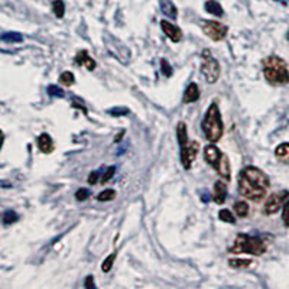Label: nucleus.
<instances>
[{"label": "nucleus", "mask_w": 289, "mask_h": 289, "mask_svg": "<svg viewBox=\"0 0 289 289\" xmlns=\"http://www.w3.org/2000/svg\"><path fill=\"white\" fill-rule=\"evenodd\" d=\"M237 185L240 195L253 202H259L266 197V192L270 187V180L258 167L249 165L240 171Z\"/></svg>", "instance_id": "f257e3e1"}, {"label": "nucleus", "mask_w": 289, "mask_h": 289, "mask_svg": "<svg viewBox=\"0 0 289 289\" xmlns=\"http://www.w3.org/2000/svg\"><path fill=\"white\" fill-rule=\"evenodd\" d=\"M201 128H202L205 139L209 140L210 143H217L221 140L224 135V123L221 119V111L217 103H213L207 109L204 119L201 121Z\"/></svg>", "instance_id": "f03ea898"}, {"label": "nucleus", "mask_w": 289, "mask_h": 289, "mask_svg": "<svg viewBox=\"0 0 289 289\" xmlns=\"http://www.w3.org/2000/svg\"><path fill=\"white\" fill-rule=\"evenodd\" d=\"M263 77L272 86H286L289 82L288 64L278 55H269L263 60Z\"/></svg>", "instance_id": "7ed1b4c3"}, {"label": "nucleus", "mask_w": 289, "mask_h": 289, "mask_svg": "<svg viewBox=\"0 0 289 289\" xmlns=\"http://www.w3.org/2000/svg\"><path fill=\"white\" fill-rule=\"evenodd\" d=\"M230 253H249L252 256H262L268 252V243L260 236L239 234L233 246H230Z\"/></svg>", "instance_id": "20e7f679"}, {"label": "nucleus", "mask_w": 289, "mask_h": 289, "mask_svg": "<svg viewBox=\"0 0 289 289\" xmlns=\"http://www.w3.org/2000/svg\"><path fill=\"white\" fill-rule=\"evenodd\" d=\"M220 64L214 58L210 50H204L201 54V74L209 84H216L220 78Z\"/></svg>", "instance_id": "39448f33"}, {"label": "nucleus", "mask_w": 289, "mask_h": 289, "mask_svg": "<svg viewBox=\"0 0 289 289\" xmlns=\"http://www.w3.org/2000/svg\"><path fill=\"white\" fill-rule=\"evenodd\" d=\"M201 28H202L204 35H207L210 39L214 40V42L223 40L229 33V26L224 23L216 22V20H204Z\"/></svg>", "instance_id": "423d86ee"}, {"label": "nucleus", "mask_w": 289, "mask_h": 289, "mask_svg": "<svg viewBox=\"0 0 289 289\" xmlns=\"http://www.w3.org/2000/svg\"><path fill=\"white\" fill-rule=\"evenodd\" d=\"M289 199V191L288 190H282L278 191V192H273L270 194L269 197L266 198V202H265V207H263V213L266 216H273L279 211L283 204Z\"/></svg>", "instance_id": "0eeeda50"}, {"label": "nucleus", "mask_w": 289, "mask_h": 289, "mask_svg": "<svg viewBox=\"0 0 289 289\" xmlns=\"http://www.w3.org/2000/svg\"><path fill=\"white\" fill-rule=\"evenodd\" d=\"M199 150V143L197 140H192L188 142L185 146L181 148V163L184 167V170H191L194 162L197 159V155H198Z\"/></svg>", "instance_id": "6e6552de"}, {"label": "nucleus", "mask_w": 289, "mask_h": 289, "mask_svg": "<svg viewBox=\"0 0 289 289\" xmlns=\"http://www.w3.org/2000/svg\"><path fill=\"white\" fill-rule=\"evenodd\" d=\"M160 28L163 30V33L168 36V39L172 40V42H181L182 40V30L175 23H172L170 20H160Z\"/></svg>", "instance_id": "1a4fd4ad"}, {"label": "nucleus", "mask_w": 289, "mask_h": 289, "mask_svg": "<svg viewBox=\"0 0 289 289\" xmlns=\"http://www.w3.org/2000/svg\"><path fill=\"white\" fill-rule=\"evenodd\" d=\"M227 191H229V188H227V181H216L214 188H213V199H214V202L219 204V205H223V204L226 202V199H227Z\"/></svg>", "instance_id": "9d476101"}, {"label": "nucleus", "mask_w": 289, "mask_h": 289, "mask_svg": "<svg viewBox=\"0 0 289 289\" xmlns=\"http://www.w3.org/2000/svg\"><path fill=\"white\" fill-rule=\"evenodd\" d=\"M223 156V152L216 146V143H210L204 148V159L205 162L211 165L213 168H216V165L219 163V160Z\"/></svg>", "instance_id": "9b49d317"}, {"label": "nucleus", "mask_w": 289, "mask_h": 289, "mask_svg": "<svg viewBox=\"0 0 289 289\" xmlns=\"http://www.w3.org/2000/svg\"><path fill=\"white\" fill-rule=\"evenodd\" d=\"M214 170L217 171V174H219L221 180L230 181V178H231V167H230L229 156L226 153H223L221 159L219 160V163L216 165Z\"/></svg>", "instance_id": "f8f14e48"}, {"label": "nucleus", "mask_w": 289, "mask_h": 289, "mask_svg": "<svg viewBox=\"0 0 289 289\" xmlns=\"http://www.w3.org/2000/svg\"><path fill=\"white\" fill-rule=\"evenodd\" d=\"M75 64H77V65H84L89 71H94L96 70V67H97L96 61L91 58L90 55H89V52L86 50L80 51V52L75 55Z\"/></svg>", "instance_id": "ddd939ff"}, {"label": "nucleus", "mask_w": 289, "mask_h": 289, "mask_svg": "<svg viewBox=\"0 0 289 289\" xmlns=\"http://www.w3.org/2000/svg\"><path fill=\"white\" fill-rule=\"evenodd\" d=\"M199 99V87L197 82H191L188 84V87L184 91V96H182V103L184 104H190L194 103Z\"/></svg>", "instance_id": "4468645a"}, {"label": "nucleus", "mask_w": 289, "mask_h": 289, "mask_svg": "<svg viewBox=\"0 0 289 289\" xmlns=\"http://www.w3.org/2000/svg\"><path fill=\"white\" fill-rule=\"evenodd\" d=\"M36 145H38V148L42 153H51L54 148H55V145H54V140L51 138L48 133H42L38 136V139H36Z\"/></svg>", "instance_id": "2eb2a0df"}, {"label": "nucleus", "mask_w": 289, "mask_h": 289, "mask_svg": "<svg viewBox=\"0 0 289 289\" xmlns=\"http://www.w3.org/2000/svg\"><path fill=\"white\" fill-rule=\"evenodd\" d=\"M159 5L160 10H162L163 15H167L168 18L174 20L178 18V9H177V6H175L171 0H160Z\"/></svg>", "instance_id": "dca6fc26"}, {"label": "nucleus", "mask_w": 289, "mask_h": 289, "mask_svg": "<svg viewBox=\"0 0 289 289\" xmlns=\"http://www.w3.org/2000/svg\"><path fill=\"white\" fill-rule=\"evenodd\" d=\"M177 139H178V143H180V148L185 146L190 139H188V129H187V125L184 121H180L177 125Z\"/></svg>", "instance_id": "f3484780"}, {"label": "nucleus", "mask_w": 289, "mask_h": 289, "mask_svg": "<svg viewBox=\"0 0 289 289\" xmlns=\"http://www.w3.org/2000/svg\"><path fill=\"white\" fill-rule=\"evenodd\" d=\"M204 8H205V10H207L209 13L217 16V18H221V16L224 15V10L221 8V5H220L219 2H216V0H207L205 5H204Z\"/></svg>", "instance_id": "a211bd4d"}, {"label": "nucleus", "mask_w": 289, "mask_h": 289, "mask_svg": "<svg viewBox=\"0 0 289 289\" xmlns=\"http://www.w3.org/2000/svg\"><path fill=\"white\" fill-rule=\"evenodd\" d=\"M275 156L283 162V163H289V143L285 142V143H280L279 146L275 149Z\"/></svg>", "instance_id": "6ab92c4d"}, {"label": "nucleus", "mask_w": 289, "mask_h": 289, "mask_svg": "<svg viewBox=\"0 0 289 289\" xmlns=\"http://www.w3.org/2000/svg\"><path fill=\"white\" fill-rule=\"evenodd\" d=\"M234 213H236V216L240 217V219H246L247 216H249V204L246 202V201H243V199H240V201H236L234 202Z\"/></svg>", "instance_id": "aec40b11"}, {"label": "nucleus", "mask_w": 289, "mask_h": 289, "mask_svg": "<svg viewBox=\"0 0 289 289\" xmlns=\"http://www.w3.org/2000/svg\"><path fill=\"white\" fill-rule=\"evenodd\" d=\"M253 265V260L252 259H230L229 266L233 269H246Z\"/></svg>", "instance_id": "412c9836"}, {"label": "nucleus", "mask_w": 289, "mask_h": 289, "mask_svg": "<svg viewBox=\"0 0 289 289\" xmlns=\"http://www.w3.org/2000/svg\"><path fill=\"white\" fill-rule=\"evenodd\" d=\"M58 82L62 84V86H65V87L74 86V82H75V75H74V72H71V71H64V72L60 75Z\"/></svg>", "instance_id": "4be33fe9"}, {"label": "nucleus", "mask_w": 289, "mask_h": 289, "mask_svg": "<svg viewBox=\"0 0 289 289\" xmlns=\"http://www.w3.org/2000/svg\"><path fill=\"white\" fill-rule=\"evenodd\" d=\"M52 12H54V15L58 19H62L64 15H65V5H64V2L62 0H54L52 2Z\"/></svg>", "instance_id": "5701e85b"}, {"label": "nucleus", "mask_w": 289, "mask_h": 289, "mask_svg": "<svg viewBox=\"0 0 289 289\" xmlns=\"http://www.w3.org/2000/svg\"><path fill=\"white\" fill-rule=\"evenodd\" d=\"M2 40L8 42V44H13V42H22L23 36L20 35L19 32H5L2 35Z\"/></svg>", "instance_id": "b1692460"}, {"label": "nucleus", "mask_w": 289, "mask_h": 289, "mask_svg": "<svg viewBox=\"0 0 289 289\" xmlns=\"http://www.w3.org/2000/svg\"><path fill=\"white\" fill-rule=\"evenodd\" d=\"M18 220H19V216H18V213L13 211V210H8V211L3 213V224H5V226H10V224L16 223Z\"/></svg>", "instance_id": "393cba45"}, {"label": "nucleus", "mask_w": 289, "mask_h": 289, "mask_svg": "<svg viewBox=\"0 0 289 289\" xmlns=\"http://www.w3.org/2000/svg\"><path fill=\"white\" fill-rule=\"evenodd\" d=\"M219 219L221 221H224V223H229V224H234L236 223V217H234V214L227 209H223L219 211Z\"/></svg>", "instance_id": "a878e982"}, {"label": "nucleus", "mask_w": 289, "mask_h": 289, "mask_svg": "<svg viewBox=\"0 0 289 289\" xmlns=\"http://www.w3.org/2000/svg\"><path fill=\"white\" fill-rule=\"evenodd\" d=\"M116 256H117V253L116 252H113L111 255H109L106 259L103 260V263H101V270L104 272V273H107L111 270L113 268V263H114V260H116Z\"/></svg>", "instance_id": "bb28decb"}, {"label": "nucleus", "mask_w": 289, "mask_h": 289, "mask_svg": "<svg viewBox=\"0 0 289 289\" xmlns=\"http://www.w3.org/2000/svg\"><path fill=\"white\" fill-rule=\"evenodd\" d=\"M116 198V191L107 188V190L101 191L99 195H97V201L100 202H106V201H111V199Z\"/></svg>", "instance_id": "cd10ccee"}, {"label": "nucleus", "mask_w": 289, "mask_h": 289, "mask_svg": "<svg viewBox=\"0 0 289 289\" xmlns=\"http://www.w3.org/2000/svg\"><path fill=\"white\" fill-rule=\"evenodd\" d=\"M47 93L52 96V97H60V99H64L65 97V93L62 89H60L58 86H48V89H47Z\"/></svg>", "instance_id": "c85d7f7f"}, {"label": "nucleus", "mask_w": 289, "mask_h": 289, "mask_svg": "<svg viewBox=\"0 0 289 289\" xmlns=\"http://www.w3.org/2000/svg\"><path fill=\"white\" fill-rule=\"evenodd\" d=\"M160 72H162L165 77H168V78H170L171 75L174 74V70H172L171 64L168 62V60H165V58H162V60H160Z\"/></svg>", "instance_id": "c756f323"}, {"label": "nucleus", "mask_w": 289, "mask_h": 289, "mask_svg": "<svg viewBox=\"0 0 289 289\" xmlns=\"http://www.w3.org/2000/svg\"><path fill=\"white\" fill-rule=\"evenodd\" d=\"M114 174H116V167H109L107 168V171L103 174V177H101V180H100V182L101 184H106V182H109L113 177H114Z\"/></svg>", "instance_id": "7c9ffc66"}, {"label": "nucleus", "mask_w": 289, "mask_h": 289, "mask_svg": "<svg viewBox=\"0 0 289 289\" xmlns=\"http://www.w3.org/2000/svg\"><path fill=\"white\" fill-rule=\"evenodd\" d=\"M109 114L114 116V117H120V116H128V114H129V109H128V107H114V109L109 110Z\"/></svg>", "instance_id": "2f4dec72"}, {"label": "nucleus", "mask_w": 289, "mask_h": 289, "mask_svg": "<svg viewBox=\"0 0 289 289\" xmlns=\"http://www.w3.org/2000/svg\"><path fill=\"white\" fill-rule=\"evenodd\" d=\"M90 195H91L90 190H87V188H80V190L75 192V199H77V201H86Z\"/></svg>", "instance_id": "473e14b6"}, {"label": "nucleus", "mask_w": 289, "mask_h": 289, "mask_svg": "<svg viewBox=\"0 0 289 289\" xmlns=\"http://www.w3.org/2000/svg\"><path fill=\"white\" fill-rule=\"evenodd\" d=\"M282 220H283L285 227H289V199L282 207Z\"/></svg>", "instance_id": "72a5a7b5"}, {"label": "nucleus", "mask_w": 289, "mask_h": 289, "mask_svg": "<svg viewBox=\"0 0 289 289\" xmlns=\"http://www.w3.org/2000/svg\"><path fill=\"white\" fill-rule=\"evenodd\" d=\"M99 177H100V172L99 171H93L90 175H89V184L90 185H96L97 184V181H99Z\"/></svg>", "instance_id": "f704fd0d"}, {"label": "nucleus", "mask_w": 289, "mask_h": 289, "mask_svg": "<svg viewBox=\"0 0 289 289\" xmlns=\"http://www.w3.org/2000/svg\"><path fill=\"white\" fill-rule=\"evenodd\" d=\"M96 286V283H94V276L93 275H89L87 278H86V282H84V288L90 289V288H94Z\"/></svg>", "instance_id": "c9c22d12"}, {"label": "nucleus", "mask_w": 289, "mask_h": 289, "mask_svg": "<svg viewBox=\"0 0 289 289\" xmlns=\"http://www.w3.org/2000/svg\"><path fill=\"white\" fill-rule=\"evenodd\" d=\"M123 136H125V130H121V132H120L119 135H117V136L114 138V142H120V140H121V138H123Z\"/></svg>", "instance_id": "e433bc0d"}, {"label": "nucleus", "mask_w": 289, "mask_h": 289, "mask_svg": "<svg viewBox=\"0 0 289 289\" xmlns=\"http://www.w3.org/2000/svg\"><path fill=\"white\" fill-rule=\"evenodd\" d=\"M286 39L289 40V30H288V33H286Z\"/></svg>", "instance_id": "4c0bfd02"}]
</instances>
